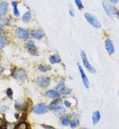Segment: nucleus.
Listing matches in <instances>:
<instances>
[{
    "mask_svg": "<svg viewBox=\"0 0 119 129\" xmlns=\"http://www.w3.org/2000/svg\"><path fill=\"white\" fill-rule=\"evenodd\" d=\"M85 17L86 18V20H87V22H89V24H91V26H93L94 28H101V24L98 22L96 18L94 17V16L91 15L89 13H85Z\"/></svg>",
    "mask_w": 119,
    "mask_h": 129,
    "instance_id": "nucleus-2",
    "label": "nucleus"
},
{
    "mask_svg": "<svg viewBox=\"0 0 119 129\" xmlns=\"http://www.w3.org/2000/svg\"><path fill=\"white\" fill-rule=\"evenodd\" d=\"M17 5L18 3L16 2V1H13V2H12V5H13V8H14V10H13L14 14L16 16H19L20 13L19 11H18L17 9Z\"/></svg>",
    "mask_w": 119,
    "mask_h": 129,
    "instance_id": "nucleus-20",
    "label": "nucleus"
},
{
    "mask_svg": "<svg viewBox=\"0 0 119 129\" xmlns=\"http://www.w3.org/2000/svg\"><path fill=\"white\" fill-rule=\"evenodd\" d=\"M105 45H106V48L107 52L109 54H113L115 52V48L113 46V42L110 39H107L106 42H105Z\"/></svg>",
    "mask_w": 119,
    "mask_h": 129,
    "instance_id": "nucleus-8",
    "label": "nucleus"
},
{
    "mask_svg": "<svg viewBox=\"0 0 119 129\" xmlns=\"http://www.w3.org/2000/svg\"><path fill=\"white\" fill-rule=\"evenodd\" d=\"M75 3L79 9H82L83 8V5L82 2H81V0H75Z\"/></svg>",
    "mask_w": 119,
    "mask_h": 129,
    "instance_id": "nucleus-26",
    "label": "nucleus"
},
{
    "mask_svg": "<svg viewBox=\"0 0 119 129\" xmlns=\"http://www.w3.org/2000/svg\"><path fill=\"white\" fill-rule=\"evenodd\" d=\"M27 124L24 122H22V123L18 124L14 129H27Z\"/></svg>",
    "mask_w": 119,
    "mask_h": 129,
    "instance_id": "nucleus-23",
    "label": "nucleus"
},
{
    "mask_svg": "<svg viewBox=\"0 0 119 129\" xmlns=\"http://www.w3.org/2000/svg\"><path fill=\"white\" fill-rule=\"evenodd\" d=\"M65 106H67V107H70V106H71V104H70V102H69L68 101V100H65Z\"/></svg>",
    "mask_w": 119,
    "mask_h": 129,
    "instance_id": "nucleus-31",
    "label": "nucleus"
},
{
    "mask_svg": "<svg viewBox=\"0 0 119 129\" xmlns=\"http://www.w3.org/2000/svg\"><path fill=\"white\" fill-rule=\"evenodd\" d=\"M48 108V106L45 104H39L33 107V112L37 114H44L47 112Z\"/></svg>",
    "mask_w": 119,
    "mask_h": 129,
    "instance_id": "nucleus-6",
    "label": "nucleus"
},
{
    "mask_svg": "<svg viewBox=\"0 0 119 129\" xmlns=\"http://www.w3.org/2000/svg\"><path fill=\"white\" fill-rule=\"evenodd\" d=\"M6 43V39L5 37H0V50L2 49L4 47L5 44Z\"/></svg>",
    "mask_w": 119,
    "mask_h": 129,
    "instance_id": "nucleus-25",
    "label": "nucleus"
},
{
    "mask_svg": "<svg viewBox=\"0 0 119 129\" xmlns=\"http://www.w3.org/2000/svg\"><path fill=\"white\" fill-rule=\"evenodd\" d=\"M14 116H15V118L16 119H19V115L18 114H16L15 115H14Z\"/></svg>",
    "mask_w": 119,
    "mask_h": 129,
    "instance_id": "nucleus-36",
    "label": "nucleus"
},
{
    "mask_svg": "<svg viewBox=\"0 0 119 129\" xmlns=\"http://www.w3.org/2000/svg\"><path fill=\"white\" fill-rule=\"evenodd\" d=\"M79 124V120L78 119H74L72 121H70V127L72 129H74L75 127H77Z\"/></svg>",
    "mask_w": 119,
    "mask_h": 129,
    "instance_id": "nucleus-24",
    "label": "nucleus"
},
{
    "mask_svg": "<svg viewBox=\"0 0 119 129\" xmlns=\"http://www.w3.org/2000/svg\"><path fill=\"white\" fill-rule=\"evenodd\" d=\"M0 110H1L2 112H5V111H6V110H7V108L5 106H2V107L0 108Z\"/></svg>",
    "mask_w": 119,
    "mask_h": 129,
    "instance_id": "nucleus-33",
    "label": "nucleus"
},
{
    "mask_svg": "<svg viewBox=\"0 0 119 129\" xmlns=\"http://www.w3.org/2000/svg\"><path fill=\"white\" fill-rule=\"evenodd\" d=\"M65 89V83H64V81L63 80H61L60 82H59L58 85H57V90L58 91H61V92H63V90Z\"/></svg>",
    "mask_w": 119,
    "mask_h": 129,
    "instance_id": "nucleus-19",
    "label": "nucleus"
},
{
    "mask_svg": "<svg viewBox=\"0 0 119 129\" xmlns=\"http://www.w3.org/2000/svg\"><path fill=\"white\" fill-rule=\"evenodd\" d=\"M79 72H80L81 76V78H82V80L83 82V84H84L85 87H86V88H89V80H88V78L85 75V74L84 71L83 70L82 67H81L80 65H79Z\"/></svg>",
    "mask_w": 119,
    "mask_h": 129,
    "instance_id": "nucleus-9",
    "label": "nucleus"
},
{
    "mask_svg": "<svg viewBox=\"0 0 119 129\" xmlns=\"http://www.w3.org/2000/svg\"><path fill=\"white\" fill-rule=\"evenodd\" d=\"M7 95H8L10 98H12V95H13V91L11 90V89H7Z\"/></svg>",
    "mask_w": 119,
    "mask_h": 129,
    "instance_id": "nucleus-28",
    "label": "nucleus"
},
{
    "mask_svg": "<svg viewBox=\"0 0 119 129\" xmlns=\"http://www.w3.org/2000/svg\"><path fill=\"white\" fill-rule=\"evenodd\" d=\"M2 30H3V26L0 24V32H1Z\"/></svg>",
    "mask_w": 119,
    "mask_h": 129,
    "instance_id": "nucleus-37",
    "label": "nucleus"
},
{
    "mask_svg": "<svg viewBox=\"0 0 119 129\" xmlns=\"http://www.w3.org/2000/svg\"><path fill=\"white\" fill-rule=\"evenodd\" d=\"M14 76L20 81H25L27 78V76L25 72V71L22 69H18L16 70L14 73H13Z\"/></svg>",
    "mask_w": 119,
    "mask_h": 129,
    "instance_id": "nucleus-7",
    "label": "nucleus"
},
{
    "mask_svg": "<svg viewBox=\"0 0 119 129\" xmlns=\"http://www.w3.org/2000/svg\"><path fill=\"white\" fill-rule=\"evenodd\" d=\"M31 35L33 38L36 39H40L44 36V33L42 30L40 29H35L31 31Z\"/></svg>",
    "mask_w": 119,
    "mask_h": 129,
    "instance_id": "nucleus-11",
    "label": "nucleus"
},
{
    "mask_svg": "<svg viewBox=\"0 0 119 129\" xmlns=\"http://www.w3.org/2000/svg\"><path fill=\"white\" fill-rule=\"evenodd\" d=\"M102 5L104 7V10L106 11V13L108 14L110 17H113L115 14H117V11L114 7H112L111 5H109L108 3L106 2V1H103Z\"/></svg>",
    "mask_w": 119,
    "mask_h": 129,
    "instance_id": "nucleus-3",
    "label": "nucleus"
},
{
    "mask_svg": "<svg viewBox=\"0 0 119 129\" xmlns=\"http://www.w3.org/2000/svg\"><path fill=\"white\" fill-rule=\"evenodd\" d=\"M54 114L57 117H61L63 116V115L65 114V112H66V110H65V108L63 107H61L58 108V109H57V110H54Z\"/></svg>",
    "mask_w": 119,
    "mask_h": 129,
    "instance_id": "nucleus-17",
    "label": "nucleus"
},
{
    "mask_svg": "<svg viewBox=\"0 0 119 129\" xmlns=\"http://www.w3.org/2000/svg\"><path fill=\"white\" fill-rule=\"evenodd\" d=\"M70 123V117L68 115H65L61 121V124L63 126H67Z\"/></svg>",
    "mask_w": 119,
    "mask_h": 129,
    "instance_id": "nucleus-18",
    "label": "nucleus"
},
{
    "mask_svg": "<svg viewBox=\"0 0 119 129\" xmlns=\"http://www.w3.org/2000/svg\"><path fill=\"white\" fill-rule=\"evenodd\" d=\"M63 93H64V94H65V95H69V94H70V93H71V90H70V89H69L65 88V89L63 90Z\"/></svg>",
    "mask_w": 119,
    "mask_h": 129,
    "instance_id": "nucleus-27",
    "label": "nucleus"
},
{
    "mask_svg": "<svg viewBox=\"0 0 119 129\" xmlns=\"http://www.w3.org/2000/svg\"><path fill=\"white\" fill-rule=\"evenodd\" d=\"M45 95L48 98L51 99H57L60 97V93L55 90H50L46 93Z\"/></svg>",
    "mask_w": 119,
    "mask_h": 129,
    "instance_id": "nucleus-10",
    "label": "nucleus"
},
{
    "mask_svg": "<svg viewBox=\"0 0 119 129\" xmlns=\"http://www.w3.org/2000/svg\"><path fill=\"white\" fill-rule=\"evenodd\" d=\"M50 61L52 64H54V63H58L61 62V58L59 56L58 54H54L53 56L50 57Z\"/></svg>",
    "mask_w": 119,
    "mask_h": 129,
    "instance_id": "nucleus-16",
    "label": "nucleus"
},
{
    "mask_svg": "<svg viewBox=\"0 0 119 129\" xmlns=\"http://www.w3.org/2000/svg\"><path fill=\"white\" fill-rule=\"evenodd\" d=\"M9 3L6 1L0 3V15H4L8 11Z\"/></svg>",
    "mask_w": 119,
    "mask_h": 129,
    "instance_id": "nucleus-12",
    "label": "nucleus"
},
{
    "mask_svg": "<svg viewBox=\"0 0 119 129\" xmlns=\"http://www.w3.org/2000/svg\"><path fill=\"white\" fill-rule=\"evenodd\" d=\"M0 129H1V127H0Z\"/></svg>",
    "mask_w": 119,
    "mask_h": 129,
    "instance_id": "nucleus-38",
    "label": "nucleus"
},
{
    "mask_svg": "<svg viewBox=\"0 0 119 129\" xmlns=\"http://www.w3.org/2000/svg\"><path fill=\"white\" fill-rule=\"evenodd\" d=\"M4 71V69H3V67L2 66H1L0 65V75L3 73V72Z\"/></svg>",
    "mask_w": 119,
    "mask_h": 129,
    "instance_id": "nucleus-34",
    "label": "nucleus"
},
{
    "mask_svg": "<svg viewBox=\"0 0 119 129\" xmlns=\"http://www.w3.org/2000/svg\"><path fill=\"white\" fill-rule=\"evenodd\" d=\"M37 83L39 87H40L42 88H46L50 86V78L46 77V76H40L37 78Z\"/></svg>",
    "mask_w": 119,
    "mask_h": 129,
    "instance_id": "nucleus-4",
    "label": "nucleus"
},
{
    "mask_svg": "<svg viewBox=\"0 0 119 129\" xmlns=\"http://www.w3.org/2000/svg\"><path fill=\"white\" fill-rule=\"evenodd\" d=\"M26 47L27 48L29 52H31L33 55L37 54V48L35 47V44L32 41H29L26 44Z\"/></svg>",
    "mask_w": 119,
    "mask_h": 129,
    "instance_id": "nucleus-13",
    "label": "nucleus"
},
{
    "mask_svg": "<svg viewBox=\"0 0 119 129\" xmlns=\"http://www.w3.org/2000/svg\"><path fill=\"white\" fill-rule=\"evenodd\" d=\"M15 34L18 38L20 39H24V40L27 39L29 36L28 31L21 28H18L16 29Z\"/></svg>",
    "mask_w": 119,
    "mask_h": 129,
    "instance_id": "nucleus-5",
    "label": "nucleus"
},
{
    "mask_svg": "<svg viewBox=\"0 0 119 129\" xmlns=\"http://www.w3.org/2000/svg\"><path fill=\"white\" fill-rule=\"evenodd\" d=\"M100 118H101V115H100L99 111H96L94 112L93 115V123L94 125H96L99 122Z\"/></svg>",
    "mask_w": 119,
    "mask_h": 129,
    "instance_id": "nucleus-15",
    "label": "nucleus"
},
{
    "mask_svg": "<svg viewBox=\"0 0 119 129\" xmlns=\"http://www.w3.org/2000/svg\"><path fill=\"white\" fill-rule=\"evenodd\" d=\"M61 106H62V102H61V100H57L55 101H53L51 103V104L49 106V108L51 110H55L59 108L62 107Z\"/></svg>",
    "mask_w": 119,
    "mask_h": 129,
    "instance_id": "nucleus-14",
    "label": "nucleus"
},
{
    "mask_svg": "<svg viewBox=\"0 0 119 129\" xmlns=\"http://www.w3.org/2000/svg\"><path fill=\"white\" fill-rule=\"evenodd\" d=\"M50 69L51 67L50 66H44L43 64H40L39 66V71H40L41 72H46L50 70Z\"/></svg>",
    "mask_w": 119,
    "mask_h": 129,
    "instance_id": "nucleus-22",
    "label": "nucleus"
},
{
    "mask_svg": "<svg viewBox=\"0 0 119 129\" xmlns=\"http://www.w3.org/2000/svg\"><path fill=\"white\" fill-rule=\"evenodd\" d=\"M44 127V128H45L46 129H55L54 128H53L52 127H50V126H46V125H42Z\"/></svg>",
    "mask_w": 119,
    "mask_h": 129,
    "instance_id": "nucleus-32",
    "label": "nucleus"
},
{
    "mask_svg": "<svg viewBox=\"0 0 119 129\" xmlns=\"http://www.w3.org/2000/svg\"><path fill=\"white\" fill-rule=\"evenodd\" d=\"M69 13L72 16H74V11H73V9H72V6H69Z\"/></svg>",
    "mask_w": 119,
    "mask_h": 129,
    "instance_id": "nucleus-29",
    "label": "nucleus"
},
{
    "mask_svg": "<svg viewBox=\"0 0 119 129\" xmlns=\"http://www.w3.org/2000/svg\"><path fill=\"white\" fill-rule=\"evenodd\" d=\"M5 123L3 121V120L0 118V127H3V126H5Z\"/></svg>",
    "mask_w": 119,
    "mask_h": 129,
    "instance_id": "nucleus-30",
    "label": "nucleus"
},
{
    "mask_svg": "<svg viewBox=\"0 0 119 129\" xmlns=\"http://www.w3.org/2000/svg\"><path fill=\"white\" fill-rule=\"evenodd\" d=\"M111 1H112V2L115 3H117L119 2V0H110Z\"/></svg>",
    "mask_w": 119,
    "mask_h": 129,
    "instance_id": "nucleus-35",
    "label": "nucleus"
},
{
    "mask_svg": "<svg viewBox=\"0 0 119 129\" xmlns=\"http://www.w3.org/2000/svg\"><path fill=\"white\" fill-rule=\"evenodd\" d=\"M22 20L25 22V23H27L31 20V14L29 12H27L24 14V15L22 17Z\"/></svg>",
    "mask_w": 119,
    "mask_h": 129,
    "instance_id": "nucleus-21",
    "label": "nucleus"
},
{
    "mask_svg": "<svg viewBox=\"0 0 119 129\" xmlns=\"http://www.w3.org/2000/svg\"><path fill=\"white\" fill-rule=\"evenodd\" d=\"M81 59H82V61L83 62L85 67L87 69V71H89V72H91V73H95L96 72V70L90 64V63L89 62V61L87 59V57L84 51H81Z\"/></svg>",
    "mask_w": 119,
    "mask_h": 129,
    "instance_id": "nucleus-1",
    "label": "nucleus"
}]
</instances>
